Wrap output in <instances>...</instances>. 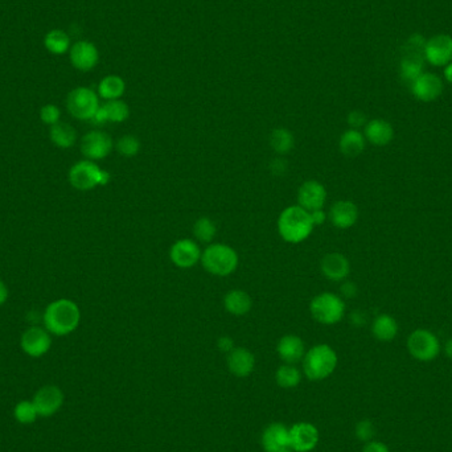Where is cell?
I'll return each instance as SVG.
<instances>
[{
    "label": "cell",
    "mask_w": 452,
    "mask_h": 452,
    "mask_svg": "<svg viewBox=\"0 0 452 452\" xmlns=\"http://www.w3.org/2000/svg\"><path fill=\"white\" fill-rule=\"evenodd\" d=\"M81 320V311L73 300L59 299L45 308L44 326L54 336H68L74 332Z\"/></svg>",
    "instance_id": "1"
},
{
    "label": "cell",
    "mask_w": 452,
    "mask_h": 452,
    "mask_svg": "<svg viewBox=\"0 0 452 452\" xmlns=\"http://www.w3.org/2000/svg\"><path fill=\"white\" fill-rule=\"evenodd\" d=\"M315 229L310 212L302 207L291 205L282 211L278 219V233L288 243L305 242Z\"/></svg>",
    "instance_id": "2"
},
{
    "label": "cell",
    "mask_w": 452,
    "mask_h": 452,
    "mask_svg": "<svg viewBox=\"0 0 452 452\" xmlns=\"http://www.w3.org/2000/svg\"><path fill=\"white\" fill-rule=\"evenodd\" d=\"M202 267L216 276H228L238 267V252L231 246L221 242L209 243L201 254Z\"/></svg>",
    "instance_id": "3"
},
{
    "label": "cell",
    "mask_w": 452,
    "mask_h": 452,
    "mask_svg": "<svg viewBox=\"0 0 452 452\" xmlns=\"http://www.w3.org/2000/svg\"><path fill=\"white\" fill-rule=\"evenodd\" d=\"M337 367L335 349L328 344H317L305 352L303 358V370L307 379L320 381L329 377Z\"/></svg>",
    "instance_id": "4"
},
{
    "label": "cell",
    "mask_w": 452,
    "mask_h": 452,
    "mask_svg": "<svg viewBox=\"0 0 452 452\" xmlns=\"http://www.w3.org/2000/svg\"><path fill=\"white\" fill-rule=\"evenodd\" d=\"M310 312L317 323L334 326L340 323L346 315V302L334 293H322L311 300Z\"/></svg>",
    "instance_id": "5"
},
{
    "label": "cell",
    "mask_w": 452,
    "mask_h": 452,
    "mask_svg": "<svg viewBox=\"0 0 452 452\" xmlns=\"http://www.w3.org/2000/svg\"><path fill=\"white\" fill-rule=\"evenodd\" d=\"M69 181L75 190H94L98 185L109 184L110 173L92 160H81L69 171Z\"/></svg>",
    "instance_id": "6"
},
{
    "label": "cell",
    "mask_w": 452,
    "mask_h": 452,
    "mask_svg": "<svg viewBox=\"0 0 452 452\" xmlns=\"http://www.w3.org/2000/svg\"><path fill=\"white\" fill-rule=\"evenodd\" d=\"M99 98L89 87H75L66 98V107L71 116L80 121H92L99 109Z\"/></svg>",
    "instance_id": "7"
},
{
    "label": "cell",
    "mask_w": 452,
    "mask_h": 452,
    "mask_svg": "<svg viewBox=\"0 0 452 452\" xmlns=\"http://www.w3.org/2000/svg\"><path fill=\"white\" fill-rule=\"evenodd\" d=\"M408 349L411 356L420 361H432L441 352L438 337L429 329H415L408 338Z\"/></svg>",
    "instance_id": "8"
},
{
    "label": "cell",
    "mask_w": 452,
    "mask_h": 452,
    "mask_svg": "<svg viewBox=\"0 0 452 452\" xmlns=\"http://www.w3.org/2000/svg\"><path fill=\"white\" fill-rule=\"evenodd\" d=\"M114 140L104 131H90L81 139V152L87 160H102L107 158L113 148Z\"/></svg>",
    "instance_id": "9"
},
{
    "label": "cell",
    "mask_w": 452,
    "mask_h": 452,
    "mask_svg": "<svg viewBox=\"0 0 452 452\" xmlns=\"http://www.w3.org/2000/svg\"><path fill=\"white\" fill-rule=\"evenodd\" d=\"M20 347L30 358H42L52 347V337L47 329L31 326L21 335Z\"/></svg>",
    "instance_id": "10"
},
{
    "label": "cell",
    "mask_w": 452,
    "mask_h": 452,
    "mask_svg": "<svg viewBox=\"0 0 452 452\" xmlns=\"http://www.w3.org/2000/svg\"><path fill=\"white\" fill-rule=\"evenodd\" d=\"M199 243L195 240L184 238L175 242L169 249V259L179 269H190L201 261Z\"/></svg>",
    "instance_id": "11"
},
{
    "label": "cell",
    "mask_w": 452,
    "mask_h": 452,
    "mask_svg": "<svg viewBox=\"0 0 452 452\" xmlns=\"http://www.w3.org/2000/svg\"><path fill=\"white\" fill-rule=\"evenodd\" d=\"M32 401L39 413V417H52L63 408V390L56 385H45L36 391Z\"/></svg>",
    "instance_id": "12"
},
{
    "label": "cell",
    "mask_w": 452,
    "mask_h": 452,
    "mask_svg": "<svg viewBox=\"0 0 452 452\" xmlns=\"http://www.w3.org/2000/svg\"><path fill=\"white\" fill-rule=\"evenodd\" d=\"M298 205L308 212L323 209L326 205V187L317 180H305L298 190Z\"/></svg>",
    "instance_id": "13"
},
{
    "label": "cell",
    "mask_w": 452,
    "mask_h": 452,
    "mask_svg": "<svg viewBox=\"0 0 452 452\" xmlns=\"http://www.w3.org/2000/svg\"><path fill=\"white\" fill-rule=\"evenodd\" d=\"M290 430L288 446L294 452L312 451L319 443V432L314 424L300 422L294 424Z\"/></svg>",
    "instance_id": "14"
},
{
    "label": "cell",
    "mask_w": 452,
    "mask_h": 452,
    "mask_svg": "<svg viewBox=\"0 0 452 452\" xmlns=\"http://www.w3.org/2000/svg\"><path fill=\"white\" fill-rule=\"evenodd\" d=\"M424 57L435 66L448 65L452 61V37L448 35H436L424 45Z\"/></svg>",
    "instance_id": "15"
},
{
    "label": "cell",
    "mask_w": 452,
    "mask_h": 452,
    "mask_svg": "<svg viewBox=\"0 0 452 452\" xmlns=\"http://www.w3.org/2000/svg\"><path fill=\"white\" fill-rule=\"evenodd\" d=\"M71 63L77 71L89 72L94 69L99 61V52L93 42L81 40L73 44L69 51Z\"/></svg>",
    "instance_id": "16"
},
{
    "label": "cell",
    "mask_w": 452,
    "mask_h": 452,
    "mask_svg": "<svg viewBox=\"0 0 452 452\" xmlns=\"http://www.w3.org/2000/svg\"><path fill=\"white\" fill-rule=\"evenodd\" d=\"M411 93L422 102H432L443 93L442 80L432 73H422L411 83Z\"/></svg>",
    "instance_id": "17"
},
{
    "label": "cell",
    "mask_w": 452,
    "mask_h": 452,
    "mask_svg": "<svg viewBox=\"0 0 452 452\" xmlns=\"http://www.w3.org/2000/svg\"><path fill=\"white\" fill-rule=\"evenodd\" d=\"M320 270L326 279L343 282L350 274V263L341 252H328L320 262Z\"/></svg>",
    "instance_id": "18"
},
{
    "label": "cell",
    "mask_w": 452,
    "mask_h": 452,
    "mask_svg": "<svg viewBox=\"0 0 452 452\" xmlns=\"http://www.w3.org/2000/svg\"><path fill=\"white\" fill-rule=\"evenodd\" d=\"M328 219L337 229H349L358 220V205L353 201H336L328 213Z\"/></svg>",
    "instance_id": "19"
},
{
    "label": "cell",
    "mask_w": 452,
    "mask_h": 452,
    "mask_svg": "<svg viewBox=\"0 0 452 452\" xmlns=\"http://www.w3.org/2000/svg\"><path fill=\"white\" fill-rule=\"evenodd\" d=\"M130 116V107L122 99L107 101L105 105L99 106L94 118L92 119L97 125H104L106 122L122 123Z\"/></svg>",
    "instance_id": "20"
},
{
    "label": "cell",
    "mask_w": 452,
    "mask_h": 452,
    "mask_svg": "<svg viewBox=\"0 0 452 452\" xmlns=\"http://www.w3.org/2000/svg\"><path fill=\"white\" fill-rule=\"evenodd\" d=\"M290 442V430L282 423H271L262 434V447L266 452L283 450Z\"/></svg>",
    "instance_id": "21"
},
{
    "label": "cell",
    "mask_w": 452,
    "mask_h": 452,
    "mask_svg": "<svg viewBox=\"0 0 452 452\" xmlns=\"http://www.w3.org/2000/svg\"><path fill=\"white\" fill-rule=\"evenodd\" d=\"M364 137L370 145L384 147L394 138V130L389 122L384 119H372L364 127Z\"/></svg>",
    "instance_id": "22"
},
{
    "label": "cell",
    "mask_w": 452,
    "mask_h": 452,
    "mask_svg": "<svg viewBox=\"0 0 452 452\" xmlns=\"http://www.w3.org/2000/svg\"><path fill=\"white\" fill-rule=\"evenodd\" d=\"M276 352L286 364L294 365L305 358V341L296 335H286L278 341Z\"/></svg>",
    "instance_id": "23"
},
{
    "label": "cell",
    "mask_w": 452,
    "mask_h": 452,
    "mask_svg": "<svg viewBox=\"0 0 452 452\" xmlns=\"http://www.w3.org/2000/svg\"><path fill=\"white\" fill-rule=\"evenodd\" d=\"M229 370L237 377H248L255 368V358L246 348H234L228 355Z\"/></svg>",
    "instance_id": "24"
},
{
    "label": "cell",
    "mask_w": 452,
    "mask_h": 452,
    "mask_svg": "<svg viewBox=\"0 0 452 452\" xmlns=\"http://www.w3.org/2000/svg\"><path fill=\"white\" fill-rule=\"evenodd\" d=\"M252 296L246 291L234 288L224 296V308L233 316L248 315L252 310Z\"/></svg>",
    "instance_id": "25"
},
{
    "label": "cell",
    "mask_w": 452,
    "mask_h": 452,
    "mask_svg": "<svg viewBox=\"0 0 452 452\" xmlns=\"http://www.w3.org/2000/svg\"><path fill=\"white\" fill-rule=\"evenodd\" d=\"M365 145H367V139L364 137V134L355 128H349L347 131H344L338 139L340 152L348 158H356L358 155H361L365 149Z\"/></svg>",
    "instance_id": "26"
},
{
    "label": "cell",
    "mask_w": 452,
    "mask_h": 452,
    "mask_svg": "<svg viewBox=\"0 0 452 452\" xmlns=\"http://www.w3.org/2000/svg\"><path fill=\"white\" fill-rule=\"evenodd\" d=\"M126 92V83L122 77L116 74L106 75L98 85V95L106 101L121 99V97Z\"/></svg>",
    "instance_id": "27"
},
{
    "label": "cell",
    "mask_w": 452,
    "mask_h": 452,
    "mask_svg": "<svg viewBox=\"0 0 452 452\" xmlns=\"http://www.w3.org/2000/svg\"><path fill=\"white\" fill-rule=\"evenodd\" d=\"M372 332L379 341H391L398 334V323L393 316L382 314L374 319Z\"/></svg>",
    "instance_id": "28"
},
{
    "label": "cell",
    "mask_w": 452,
    "mask_h": 452,
    "mask_svg": "<svg viewBox=\"0 0 452 452\" xmlns=\"http://www.w3.org/2000/svg\"><path fill=\"white\" fill-rule=\"evenodd\" d=\"M270 146L273 148L274 152L278 154L279 157L290 154L294 149L295 146V138L293 133L284 127L274 128L270 134Z\"/></svg>",
    "instance_id": "29"
},
{
    "label": "cell",
    "mask_w": 452,
    "mask_h": 452,
    "mask_svg": "<svg viewBox=\"0 0 452 452\" xmlns=\"http://www.w3.org/2000/svg\"><path fill=\"white\" fill-rule=\"evenodd\" d=\"M49 138L53 145L60 148H71L77 140V133L74 127L68 123H56L51 126L49 130Z\"/></svg>",
    "instance_id": "30"
},
{
    "label": "cell",
    "mask_w": 452,
    "mask_h": 452,
    "mask_svg": "<svg viewBox=\"0 0 452 452\" xmlns=\"http://www.w3.org/2000/svg\"><path fill=\"white\" fill-rule=\"evenodd\" d=\"M44 45L48 52L60 56L71 51V37L61 30H52L45 35Z\"/></svg>",
    "instance_id": "31"
},
{
    "label": "cell",
    "mask_w": 452,
    "mask_h": 452,
    "mask_svg": "<svg viewBox=\"0 0 452 452\" xmlns=\"http://www.w3.org/2000/svg\"><path fill=\"white\" fill-rule=\"evenodd\" d=\"M300 379H302V374L299 369L291 364H284L275 373L276 384L283 389L296 388L300 384Z\"/></svg>",
    "instance_id": "32"
},
{
    "label": "cell",
    "mask_w": 452,
    "mask_h": 452,
    "mask_svg": "<svg viewBox=\"0 0 452 452\" xmlns=\"http://www.w3.org/2000/svg\"><path fill=\"white\" fill-rule=\"evenodd\" d=\"M216 234H217V226L209 217L202 216L193 224V236L197 241L211 243L214 240Z\"/></svg>",
    "instance_id": "33"
},
{
    "label": "cell",
    "mask_w": 452,
    "mask_h": 452,
    "mask_svg": "<svg viewBox=\"0 0 452 452\" xmlns=\"http://www.w3.org/2000/svg\"><path fill=\"white\" fill-rule=\"evenodd\" d=\"M423 73V59L417 54L409 56L401 63V77L405 81L414 83Z\"/></svg>",
    "instance_id": "34"
},
{
    "label": "cell",
    "mask_w": 452,
    "mask_h": 452,
    "mask_svg": "<svg viewBox=\"0 0 452 452\" xmlns=\"http://www.w3.org/2000/svg\"><path fill=\"white\" fill-rule=\"evenodd\" d=\"M15 420L21 424H32L39 418L33 401H20L13 409Z\"/></svg>",
    "instance_id": "35"
},
{
    "label": "cell",
    "mask_w": 452,
    "mask_h": 452,
    "mask_svg": "<svg viewBox=\"0 0 452 452\" xmlns=\"http://www.w3.org/2000/svg\"><path fill=\"white\" fill-rule=\"evenodd\" d=\"M116 151L126 158H133L137 157L142 148V143L139 138L135 135H123L119 138L116 142Z\"/></svg>",
    "instance_id": "36"
},
{
    "label": "cell",
    "mask_w": 452,
    "mask_h": 452,
    "mask_svg": "<svg viewBox=\"0 0 452 452\" xmlns=\"http://www.w3.org/2000/svg\"><path fill=\"white\" fill-rule=\"evenodd\" d=\"M60 116H61V111L56 105L49 104V105L42 106V110H40V118H42V122L49 126L59 123Z\"/></svg>",
    "instance_id": "37"
},
{
    "label": "cell",
    "mask_w": 452,
    "mask_h": 452,
    "mask_svg": "<svg viewBox=\"0 0 452 452\" xmlns=\"http://www.w3.org/2000/svg\"><path fill=\"white\" fill-rule=\"evenodd\" d=\"M356 435L362 442H369L374 435V427L370 421L358 422L356 426Z\"/></svg>",
    "instance_id": "38"
},
{
    "label": "cell",
    "mask_w": 452,
    "mask_h": 452,
    "mask_svg": "<svg viewBox=\"0 0 452 452\" xmlns=\"http://www.w3.org/2000/svg\"><path fill=\"white\" fill-rule=\"evenodd\" d=\"M368 122H367V116L360 111V110H353L348 114V125L350 126V128H355V130H358L361 127H365Z\"/></svg>",
    "instance_id": "39"
},
{
    "label": "cell",
    "mask_w": 452,
    "mask_h": 452,
    "mask_svg": "<svg viewBox=\"0 0 452 452\" xmlns=\"http://www.w3.org/2000/svg\"><path fill=\"white\" fill-rule=\"evenodd\" d=\"M217 347L219 349L224 352V353H231V350L234 349V340L229 336H222L219 338L217 341Z\"/></svg>",
    "instance_id": "40"
},
{
    "label": "cell",
    "mask_w": 452,
    "mask_h": 452,
    "mask_svg": "<svg viewBox=\"0 0 452 452\" xmlns=\"http://www.w3.org/2000/svg\"><path fill=\"white\" fill-rule=\"evenodd\" d=\"M341 295L347 299H352L358 295V286L353 283V282H344L343 286H341Z\"/></svg>",
    "instance_id": "41"
},
{
    "label": "cell",
    "mask_w": 452,
    "mask_h": 452,
    "mask_svg": "<svg viewBox=\"0 0 452 452\" xmlns=\"http://www.w3.org/2000/svg\"><path fill=\"white\" fill-rule=\"evenodd\" d=\"M287 161L283 160V159L276 158L274 159L270 164V169L273 172L274 175H283L284 172L287 171Z\"/></svg>",
    "instance_id": "42"
},
{
    "label": "cell",
    "mask_w": 452,
    "mask_h": 452,
    "mask_svg": "<svg viewBox=\"0 0 452 452\" xmlns=\"http://www.w3.org/2000/svg\"><path fill=\"white\" fill-rule=\"evenodd\" d=\"M310 214H311V220H312L315 226L323 225L326 221V219H328V214L323 209L310 212Z\"/></svg>",
    "instance_id": "43"
},
{
    "label": "cell",
    "mask_w": 452,
    "mask_h": 452,
    "mask_svg": "<svg viewBox=\"0 0 452 452\" xmlns=\"http://www.w3.org/2000/svg\"><path fill=\"white\" fill-rule=\"evenodd\" d=\"M362 452H389V448L384 443L369 442Z\"/></svg>",
    "instance_id": "44"
},
{
    "label": "cell",
    "mask_w": 452,
    "mask_h": 452,
    "mask_svg": "<svg viewBox=\"0 0 452 452\" xmlns=\"http://www.w3.org/2000/svg\"><path fill=\"white\" fill-rule=\"evenodd\" d=\"M350 320H352V323L356 324V326H362V324L365 323V316H364V314H362L361 311L356 310L355 312H352Z\"/></svg>",
    "instance_id": "45"
},
{
    "label": "cell",
    "mask_w": 452,
    "mask_h": 452,
    "mask_svg": "<svg viewBox=\"0 0 452 452\" xmlns=\"http://www.w3.org/2000/svg\"><path fill=\"white\" fill-rule=\"evenodd\" d=\"M8 295H10V293H8L7 286L3 281H0V307L8 300Z\"/></svg>",
    "instance_id": "46"
},
{
    "label": "cell",
    "mask_w": 452,
    "mask_h": 452,
    "mask_svg": "<svg viewBox=\"0 0 452 452\" xmlns=\"http://www.w3.org/2000/svg\"><path fill=\"white\" fill-rule=\"evenodd\" d=\"M444 78L451 83L452 84V63L446 65V69H444Z\"/></svg>",
    "instance_id": "47"
},
{
    "label": "cell",
    "mask_w": 452,
    "mask_h": 452,
    "mask_svg": "<svg viewBox=\"0 0 452 452\" xmlns=\"http://www.w3.org/2000/svg\"><path fill=\"white\" fill-rule=\"evenodd\" d=\"M444 350H446V355L452 360V338H450V340L446 343Z\"/></svg>",
    "instance_id": "48"
},
{
    "label": "cell",
    "mask_w": 452,
    "mask_h": 452,
    "mask_svg": "<svg viewBox=\"0 0 452 452\" xmlns=\"http://www.w3.org/2000/svg\"><path fill=\"white\" fill-rule=\"evenodd\" d=\"M278 452H294V451H293V450H291L290 447H286V448H283V450H281V451H278Z\"/></svg>",
    "instance_id": "49"
}]
</instances>
